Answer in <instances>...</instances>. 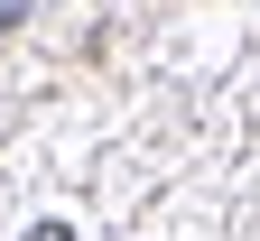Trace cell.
Here are the masks:
<instances>
[{
  "mask_svg": "<svg viewBox=\"0 0 260 241\" xmlns=\"http://www.w3.org/2000/svg\"><path fill=\"white\" fill-rule=\"evenodd\" d=\"M19 19H28V0H0V28H19Z\"/></svg>",
  "mask_w": 260,
  "mask_h": 241,
  "instance_id": "6da1fadb",
  "label": "cell"
},
{
  "mask_svg": "<svg viewBox=\"0 0 260 241\" xmlns=\"http://www.w3.org/2000/svg\"><path fill=\"white\" fill-rule=\"evenodd\" d=\"M28 241H75V232H65V223H38V232H28Z\"/></svg>",
  "mask_w": 260,
  "mask_h": 241,
  "instance_id": "7a4b0ae2",
  "label": "cell"
}]
</instances>
